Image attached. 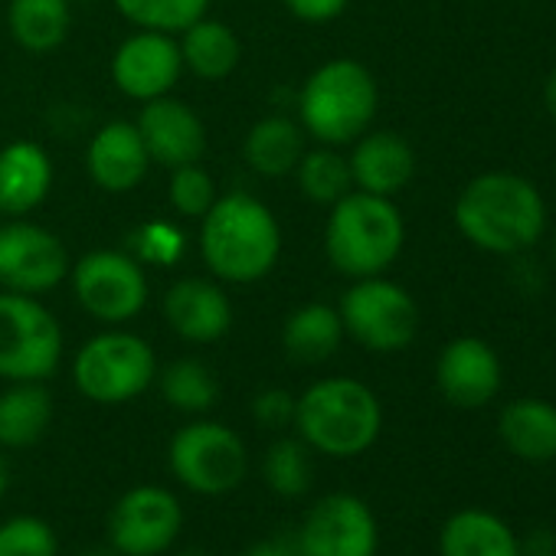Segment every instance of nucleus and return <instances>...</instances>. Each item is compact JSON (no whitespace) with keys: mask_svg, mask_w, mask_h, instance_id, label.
I'll return each instance as SVG.
<instances>
[{"mask_svg":"<svg viewBox=\"0 0 556 556\" xmlns=\"http://www.w3.org/2000/svg\"><path fill=\"white\" fill-rule=\"evenodd\" d=\"M458 232L481 252L517 255L546 229V203L533 180L510 170H488L468 180L455 200Z\"/></svg>","mask_w":556,"mask_h":556,"instance_id":"1","label":"nucleus"},{"mask_svg":"<svg viewBox=\"0 0 556 556\" xmlns=\"http://www.w3.org/2000/svg\"><path fill=\"white\" fill-rule=\"evenodd\" d=\"M200 252L216 278L249 286L275 268L278 252H282V229L258 197L232 190L226 197H216L213 206L203 213Z\"/></svg>","mask_w":556,"mask_h":556,"instance_id":"2","label":"nucleus"},{"mask_svg":"<svg viewBox=\"0 0 556 556\" xmlns=\"http://www.w3.org/2000/svg\"><path fill=\"white\" fill-rule=\"evenodd\" d=\"M299 439L331 458L364 455L383 429V406L377 393L354 377H325L295 396Z\"/></svg>","mask_w":556,"mask_h":556,"instance_id":"3","label":"nucleus"},{"mask_svg":"<svg viewBox=\"0 0 556 556\" xmlns=\"http://www.w3.org/2000/svg\"><path fill=\"white\" fill-rule=\"evenodd\" d=\"M406 223L390 197L351 190L331 203L325 226V252L331 265L351 278L383 275L403 252Z\"/></svg>","mask_w":556,"mask_h":556,"instance_id":"4","label":"nucleus"},{"mask_svg":"<svg viewBox=\"0 0 556 556\" xmlns=\"http://www.w3.org/2000/svg\"><path fill=\"white\" fill-rule=\"evenodd\" d=\"M380 105V89L374 73L357 60H331L318 66L299 96L302 131L328 148L354 144Z\"/></svg>","mask_w":556,"mask_h":556,"instance_id":"5","label":"nucleus"},{"mask_svg":"<svg viewBox=\"0 0 556 556\" xmlns=\"http://www.w3.org/2000/svg\"><path fill=\"white\" fill-rule=\"evenodd\" d=\"M157 380L154 348L131 331H102L83 344L73 361L76 390L102 406L131 403Z\"/></svg>","mask_w":556,"mask_h":556,"instance_id":"6","label":"nucleus"},{"mask_svg":"<svg viewBox=\"0 0 556 556\" xmlns=\"http://www.w3.org/2000/svg\"><path fill=\"white\" fill-rule=\"evenodd\" d=\"M167 465L177 484L190 494L223 497L242 484L249 471V452L239 432H232L229 426L213 419H193L174 432Z\"/></svg>","mask_w":556,"mask_h":556,"instance_id":"7","label":"nucleus"},{"mask_svg":"<svg viewBox=\"0 0 556 556\" xmlns=\"http://www.w3.org/2000/svg\"><path fill=\"white\" fill-rule=\"evenodd\" d=\"M63 357L60 321L21 292H0V380H50Z\"/></svg>","mask_w":556,"mask_h":556,"instance_id":"8","label":"nucleus"},{"mask_svg":"<svg viewBox=\"0 0 556 556\" xmlns=\"http://www.w3.org/2000/svg\"><path fill=\"white\" fill-rule=\"evenodd\" d=\"M338 315L344 321V334L374 354H396L409 348L419 331L416 299L383 275L357 278L344 292Z\"/></svg>","mask_w":556,"mask_h":556,"instance_id":"9","label":"nucleus"},{"mask_svg":"<svg viewBox=\"0 0 556 556\" xmlns=\"http://www.w3.org/2000/svg\"><path fill=\"white\" fill-rule=\"evenodd\" d=\"M70 275L76 302L102 325H125L148 305V275L128 252H86L76 265H70Z\"/></svg>","mask_w":556,"mask_h":556,"instance_id":"10","label":"nucleus"},{"mask_svg":"<svg viewBox=\"0 0 556 556\" xmlns=\"http://www.w3.org/2000/svg\"><path fill=\"white\" fill-rule=\"evenodd\" d=\"M184 530V507L161 484L128 488L109 510V546L118 556H161Z\"/></svg>","mask_w":556,"mask_h":556,"instance_id":"11","label":"nucleus"},{"mask_svg":"<svg viewBox=\"0 0 556 556\" xmlns=\"http://www.w3.org/2000/svg\"><path fill=\"white\" fill-rule=\"evenodd\" d=\"M295 546L302 556H377L380 527L364 497L334 491L308 507Z\"/></svg>","mask_w":556,"mask_h":556,"instance_id":"12","label":"nucleus"},{"mask_svg":"<svg viewBox=\"0 0 556 556\" xmlns=\"http://www.w3.org/2000/svg\"><path fill=\"white\" fill-rule=\"evenodd\" d=\"M70 252L47 226L14 216L0 226V286L21 295H43L70 275Z\"/></svg>","mask_w":556,"mask_h":556,"instance_id":"13","label":"nucleus"},{"mask_svg":"<svg viewBox=\"0 0 556 556\" xmlns=\"http://www.w3.org/2000/svg\"><path fill=\"white\" fill-rule=\"evenodd\" d=\"M184 73L180 47L170 34L138 30L112 56V79L118 92L135 102H151L167 96Z\"/></svg>","mask_w":556,"mask_h":556,"instance_id":"14","label":"nucleus"},{"mask_svg":"<svg viewBox=\"0 0 556 556\" xmlns=\"http://www.w3.org/2000/svg\"><path fill=\"white\" fill-rule=\"evenodd\" d=\"M439 393L458 409H481L501 390V361L481 338H455L442 348L435 364Z\"/></svg>","mask_w":556,"mask_h":556,"instance_id":"15","label":"nucleus"},{"mask_svg":"<svg viewBox=\"0 0 556 556\" xmlns=\"http://www.w3.org/2000/svg\"><path fill=\"white\" fill-rule=\"evenodd\" d=\"M135 125L148 148L151 164H161L167 170L197 164L206 151V128H203L200 115L170 96L144 102Z\"/></svg>","mask_w":556,"mask_h":556,"instance_id":"16","label":"nucleus"},{"mask_svg":"<svg viewBox=\"0 0 556 556\" xmlns=\"http://www.w3.org/2000/svg\"><path fill=\"white\" fill-rule=\"evenodd\" d=\"M164 318L170 331L190 344H213L232 325V305L210 278H180L164 295Z\"/></svg>","mask_w":556,"mask_h":556,"instance_id":"17","label":"nucleus"},{"mask_svg":"<svg viewBox=\"0 0 556 556\" xmlns=\"http://www.w3.org/2000/svg\"><path fill=\"white\" fill-rule=\"evenodd\" d=\"M354 190L396 197L416 174V151L396 131H364L348 157Z\"/></svg>","mask_w":556,"mask_h":556,"instance_id":"18","label":"nucleus"},{"mask_svg":"<svg viewBox=\"0 0 556 556\" xmlns=\"http://www.w3.org/2000/svg\"><path fill=\"white\" fill-rule=\"evenodd\" d=\"M86 167L89 177L105 190V193H128L135 190L148 167V148L138 135V125L131 122H109L105 128L96 131L86 151Z\"/></svg>","mask_w":556,"mask_h":556,"instance_id":"19","label":"nucleus"},{"mask_svg":"<svg viewBox=\"0 0 556 556\" xmlns=\"http://www.w3.org/2000/svg\"><path fill=\"white\" fill-rule=\"evenodd\" d=\"M53 187V161L34 141H14L0 151V213L27 216Z\"/></svg>","mask_w":556,"mask_h":556,"instance_id":"20","label":"nucleus"},{"mask_svg":"<svg viewBox=\"0 0 556 556\" xmlns=\"http://www.w3.org/2000/svg\"><path fill=\"white\" fill-rule=\"evenodd\" d=\"M497 435L510 455L540 465L556 458V406L536 396H520L501 409Z\"/></svg>","mask_w":556,"mask_h":556,"instance_id":"21","label":"nucleus"},{"mask_svg":"<svg viewBox=\"0 0 556 556\" xmlns=\"http://www.w3.org/2000/svg\"><path fill=\"white\" fill-rule=\"evenodd\" d=\"M439 556H520V540L497 514L465 507L442 523Z\"/></svg>","mask_w":556,"mask_h":556,"instance_id":"22","label":"nucleus"},{"mask_svg":"<svg viewBox=\"0 0 556 556\" xmlns=\"http://www.w3.org/2000/svg\"><path fill=\"white\" fill-rule=\"evenodd\" d=\"M53 422V396L40 380L11 383L0 393V448H30Z\"/></svg>","mask_w":556,"mask_h":556,"instance_id":"23","label":"nucleus"},{"mask_svg":"<svg viewBox=\"0 0 556 556\" xmlns=\"http://www.w3.org/2000/svg\"><path fill=\"white\" fill-rule=\"evenodd\" d=\"M242 154L249 167L262 177H286L299 167L305 154V135L302 125H295L286 115H268L255 122L245 135Z\"/></svg>","mask_w":556,"mask_h":556,"instance_id":"24","label":"nucleus"},{"mask_svg":"<svg viewBox=\"0 0 556 556\" xmlns=\"http://www.w3.org/2000/svg\"><path fill=\"white\" fill-rule=\"evenodd\" d=\"M341 341H344V321L338 308L318 302L292 312L282 328L286 354L299 364H325L328 357L338 354Z\"/></svg>","mask_w":556,"mask_h":556,"instance_id":"25","label":"nucleus"},{"mask_svg":"<svg viewBox=\"0 0 556 556\" xmlns=\"http://www.w3.org/2000/svg\"><path fill=\"white\" fill-rule=\"evenodd\" d=\"M180 60L184 66L200 76V79H226L242 56L239 37L232 34V27H226L223 21H210L200 17L197 24H190L180 34Z\"/></svg>","mask_w":556,"mask_h":556,"instance_id":"26","label":"nucleus"},{"mask_svg":"<svg viewBox=\"0 0 556 556\" xmlns=\"http://www.w3.org/2000/svg\"><path fill=\"white\" fill-rule=\"evenodd\" d=\"M70 0H11L8 27L11 37L30 53L56 50L70 34Z\"/></svg>","mask_w":556,"mask_h":556,"instance_id":"27","label":"nucleus"},{"mask_svg":"<svg viewBox=\"0 0 556 556\" xmlns=\"http://www.w3.org/2000/svg\"><path fill=\"white\" fill-rule=\"evenodd\" d=\"M161 396L177 413L200 416V413L213 409V403L219 400V383L203 361L180 357L161 370Z\"/></svg>","mask_w":556,"mask_h":556,"instance_id":"28","label":"nucleus"},{"mask_svg":"<svg viewBox=\"0 0 556 556\" xmlns=\"http://www.w3.org/2000/svg\"><path fill=\"white\" fill-rule=\"evenodd\" d=\"M262 478L278 497H302L315 481L312 448L302 439L282 435L275 439L262 458Z\"/></svg>","mask_w":556,"mask_h":556,"instance_id":"29","label":"nucleus"},{"mask_svg":"<svg viewBox=\"0 0 556 556\" xmlns=\"http://www.w3.org/2000/svg\"><path fill=\"white\" fill-rule=\"evenodd\" d=\"M115 8L138 30H157L174 37L206 17L210 0H115Z\"/></svg>","mask_w":556,"mask_h":556,"instance_id":"30","label":"nucleus"},{"mask_svg":"<svg viewBox=\"0 0 556 556\" xmlns=\"http://www.w3.org/2000/svg\"><path fill=\"white\" fill-rule=\"evenodd\" d=\"M299 184H302V193L315 203H338L344 193L354 190V180H351V164L348 157H341L334 148H318V151H308L302 154L299 161Z\"/></svg>","mask_w":556,"mask_h":556,"instance_id":"31","label":"nucleus"},{"mask_svg":"<svg viewBox=\"0 0 556 556\" xmlns=\"http://www.w3.org/2000/svg\"><path fill=\"white\" fill-rule=\"evenodd\" d=\"M0 556H60V536L43 517L17 514L0 523Z\"/></svg>","mask_w":556,"mask_h":556,"instance_id":"32","label":"nucleus"},{"mask_svg":"<svg viewBox=\"0 0 556 556\" xmlns=\"http://www.w3.org/2000/svg\"><path fill=\"white\" fill-rule=\"evenodd\" d=\"M213 200H216V184L200 164H184L170 170V206L180 216L203 219Z\"/></svg>","mask_w":556,"mask_h":556,"instance_id":"33","label":"nucleus"},{"mask_svg":"<svg viewBox=\"0 0 556 556\" xmlns=\"http://www.w3.org/2000/svg\"><path fill=\"white\" fill-rule=\"evenodd\" d=\"M252 419L262 426V429H271V432H282L295 422V396L289 390H262L255 400H252Z\"/></svg>","mask_w":556,"mask_h":556,"instance_id":"34","label":"nucleus"},{"mask_svg":"<svg viewBox=\"0 0 556 556\" xmlns=\"http://www.w3.org/2000/svg\"><path fill=\"white\" fill-rule=\"evenodd\" d=\"M138 242V255L141 258H151V262H161V265H170L177 262L180 249H184V239L174 226L167 223H151L144 229H138V236H131Z\"/></svg>","mask_w":556,"mask_h":556,"instance_id":"35","label":"nucleus"},{"mask_svg":"<svg viewBox=\"0 0 556 556\" xmlns=\"http://www.w3.org/2000/svg\"><path fill=\"white\" fill-rule=\"evenodd\" d=\"M351 0H286V8L308 24H328L348 11Z\"/></svg>","mask_w":556,"mask_h":556,"instance_id":"36","label":"nucleus"},{"mask_svg":"<svg viewBox=\"0 0 556 556\" xmlns=\"http://www.w3.org/2000/svg\"><path fill=\"white\" fill-rule=\"evenodd\" d=\"M520 556H556V530L536 527L520 540Z\"/></svg>","mask_w":556,"mask_h":556,"instance_id":"37","label":"nucleus"},{"mask_svg":"<svg viewBox=\"0 0 556 556\" xmlns=\"http://www.w3.org/2000/svg\"><path fill=\"white\" fill-rule=\"evenodd\" d=\"M242 556H302V553H299L295 540L292 543L289 540H258V543L245 546Z\"/></svg>","mask_w":556,"mask_h":556,"instance_id":"38","label":"nucleus"},{"mask_svg":"<svg viewBox=\"0 0 556 556\" xmlns=\"http://www.w3.org/2000/svg\"><path fill=\"white\" fill-rule=\"evenodd\" d=\"M543 102H546L549 115L556 118V70L549 73V79H546V86H543Z\"/></svg>","mask_w":556,"mask_h":556,"instance_id":"39","label":"nucleus"},{"mask_svg":"<svg viewBox=\"0 0 556 556\" xmlns=\"http://www.w3.org/2000/svg\"><path fill=\"white\" fill-rule=\"evenodd\" d=\"M8 484H11V468H8V458H4V448H0V497H4V491H8Z\"/></svg>","mask_w":556,"mask_h":556,"instance_id":"40","label":"nucleus"},{"mask_svg":"<svg viewBox=\"0 0 556 556\" xmlns=\"http://www.w3.org/2000/svg\"><path fill=\"white\" fill-rule=\"evenodd\" d=\"M79 556H118L115 549H105V546H92V549H83Z\"/></svg>","mask_w":556,"mask_h":556,"instance_id":"41","label":"nucleus"},{"mask_svg":"<svg viewBox=\"0 0 556 556\" xmlns=\"http://www.w3.org/2000/svg\"><path fill=\"white\" fill-rule=\"evenodd\" d=\"M177 556H210V553H203V549H184V553H177Z\"/></svg>","mask_w":556,"mask_h":556,"instance_id":"42","label":"nucleus"},{"mask_svg":"<svg viewBox=\"0 0 556 556\" xmlns=\"http://www.w3.org/2000/svg\"><path fill=\"white\" fill-rule=\"evenodd\" d=\"M553 258H556V242H553Z\"/></svg>","mask_w":556,"mask_h":556,"instance_id":"43","label":"nucleus"}]
</instances>
